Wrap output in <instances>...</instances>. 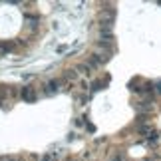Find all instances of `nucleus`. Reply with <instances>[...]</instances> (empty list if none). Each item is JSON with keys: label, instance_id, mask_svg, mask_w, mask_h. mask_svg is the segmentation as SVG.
Here are the masks:
<instances>
[{"label": "nucleus", "instance_id": "9d476101", "mask_svg": "<svg viewBox=\"0 0 161 161\" xmlns=\"http://www.w3.org/2000/svg\"><path fill=\"white\" fill-rule=\"evenodd\" d=\"M153 86H155V92H157V94H161V80H159L157 84H153Z\"/></svg>", "mask_w": 161, "mask_h": 161}, {"label": "nucleus", "instance_id": "f03ea898", "mask_svg": "<svg viewBox=\"0 0 161 161\" xmlns=\"http://www.w3.org/2000/svg\"><path fill=\"white\" fill-rule=\"evenodd\" d=\"M64 84L62 82V78H58V80H50V82H46L44 84V94L46 96H52V94H56V92L60 90V86Z\"/></svg>", "mask_w": 161, "mask_h": 161}, {"label": "nucleus", "instance_id": "6e6552de", "mask_svg": "<svg viewBox=\"0 0 161 161\" xmlns=\"http://www.w3.org/2000/svg\"><path fill=\"white\" fill-rule=\"evenodd\" d=\"M0 161H22V157L20 155H2Z\"/></svg>", "mask_w": 161, "mask_h": 161}, {"label": "nucleus", "instance_id": "f8f14e48", "mask_svg": "<svg viewBox=\"0 0 161 161\" xmlns=\"http://www.w3.org/2000/svg\"><path fill=\"white\" fill-rule=\"evenodd\" d=\"M22 161H26V159H22Z\"/></svg>", "mask_w": 161, "mask_h": 161}, {"label": "nucleus", "instance_id": "20e7f679", "mask_svg": "<svg viewBox=\"0 0 161 161\" xmlns=\"http://www.w3.org/2000/svg\"><path fill=\"white\" fill-rule=\"evenodd\" d=\"M76 80H78V70H68L64 76H62V82H64V84L76 82Z\"/></svg>", "mask_w": 161, "mask_h": 161}, {"label": "nucleus", "instance_id": "f257e3e1", "mask_svg": "<svg viewBox=\"0 0 161 161\" xmlns=\"http://www.w3.org/2000/svg\"><path fill=\"white\" fill-rule=\"evenodd\" d=\"M24 24L28 30H38L40 28V16L32 14V12H24Z\"/></svg>", "mask_w": 161, "mask_h": 161}, {"label": "nucleus", "instance_id": "0eeeda50", "mask_svg": "<svg viewBox=\"0 0 161 161\" xmlns=\"http://www.w3.org/2000/svg\"><path fill=\"white\" fill-rule=\"evenodd\" d=\"M76 70H78V74H84V76H90V74L94 72V70H92V68H90L88 64H86V62H84V64H80V66L76 68Z\"/></svg>", "mask_w": 161, "mask_h": 161}, {"label": "nucleus", "instance_id": "423d86ee", "mask_svg": "<svg viewBox=\"0 0 161 161\" xmlns=\"http://www.w3.org/2000/svg\"><path fill=\"white\" fill-rule=\"evenodd\" d=\"M135 108H137V111H141V114H145V111H151V109H153V106H151L149 102H139Z\"/></svg>", "mask_w": 161, "mask_h": 161}, {"label": "nucleus", "instance_id": "1a4fd4ad", "mask_svg": "<svg viewBox=\"0 0 161 161\" xmlns=\"http://www.w3.org/2000/svg\"><path fill=\"white\" fill-rule=\"evenodd\" d=\"M109 161H123V153H119V151H117V153H114Z\"/></svg>", "mask_w": 161, "mask_h": 161}, {"label": "nucleus", "instance_id": "7ed1b4c3", "mask_svg": "<svg viewBox=\"0 0 161 161\" xmlns=\"http://www.w3.org/2000/svg\"><path fill=\"white\" fill-rule=\"evenodd\" d=\"M20 96H22L24 102H34L36 100V92H34V88H30V86H24L20 90Z\"/></svg>", "mask_w": 161, "mask_h": 161}, {"label": "nucleus", "instance_id": "9b49d317", "mask_svg": "<svg viewBox=\"0 0 161 161\" xmlns=\"http://www.w3.org/2000/svg\"><path fill=\"white\" fill-rule=\"evenodd\" d=\"M0 102H2V94H0Z\"/></svg>", "mask_w": 161, "mask_h": 161}, {"label": "nucleus", "instance_id": "39448f33", "mask_svg": "<svg viewBox=\"0 0 161 161\" xmlns=\"http://www.w3.org/2000/svg\"><path fill=\"white\" fill-rule=\"evenodd\" d=\"M58 159H60V151H50L40 157V161H58Z\"/></svg>", "mask_w": 161, "mask_h": 161}]
</instances>
